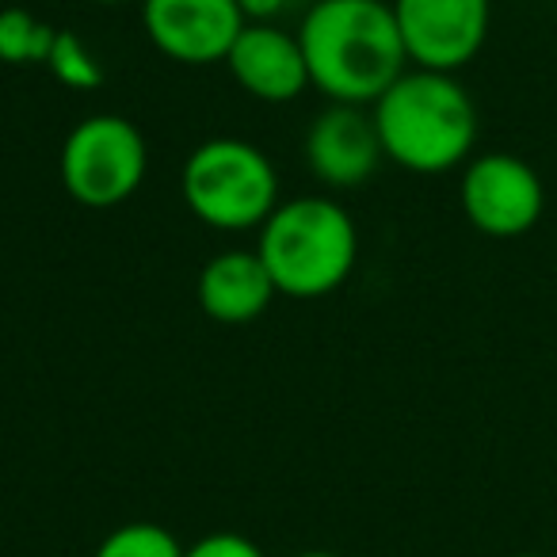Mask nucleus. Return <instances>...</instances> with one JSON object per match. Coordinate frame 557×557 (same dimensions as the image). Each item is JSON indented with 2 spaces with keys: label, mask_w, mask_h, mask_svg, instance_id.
<instances>
[{
  "label": "nucleus",
  "mask_w": 557,
  "mask_h": 557,
  "mask_svg": "<svg viewBox=\"0 0 557 557\" xmlns=\"http://www.w3.org/2000/svg\"><path fill=\"white\" fill-rule=\"evenodd\" d=\"M141 27L169 62L225 65L245 16L237 0H141Z\"/></svg>",
  "instance_id": "nucleus-8"
},
{
  "label": "nucleus",
  "mask_w": 557,
  "mask_h": 557,
  "mask_svg": "<svg viewBox=\"0 0 557 557\" xmlns=\"http://www.w3.org/2000/svg\"><path fill=\"white\" fill-rule=\"evenodd\" d=\"M374 115L351 103H329L306 131V164L325 187H359L382 161Z\"/></svg>",
  "instance_id": "nucleus-9"
},
{
  "label": "nucleus",
  "mask_w": 557,
  "mask_h": 557,
  "mask_svg": "<svg viewBox=\"0 0 557 557\" xmlns=\"http://www.w3.org/2000/svg\"><path fill=\"white\" fill-rule=\"evenodd\" d=\"M275 283H271L263 260L252 252H218L202 263L199 283H195V298H199V310L210 321H222V325H248L256 321L275 298Z\"/></svg>",
  "instance_id": "nucleus-11"
},
{
  "label": "nucleus",
  "mask_w": 557,
  "mask_h": 557,
  "mask_svg": "<svg viewBox=\"0 0 557 557\" xmlns=\"http://www.w3.org/2000/svg\"><path fill=\"white\" fill-rule=\"evenodd\" d=\"M187 546L161 523H123L96 546L92 557H184Z\"/></svg>",
  "instance_id": "nucleus-13"
},
{
  "label": "nucleus",
  "mask_w": 557,
  "mask_h": 557,
  "mask_svg": "<svg viewBox=\"0 0 557 557\" xmlns=\"http://www.w3.org/2000/svg\"><path fill=\"white\" fill-rule=\"evenodd\" d=\"M382 153L420 176L470 161L478 141V108L455 73L405 70L371 108Z\"/></svg>",
  "instance_id": "nucleus-2"
},
{
  "label": "nucleus",
  "mask_w": 557,
  "mask_h": 557,
  "mask_svg": "<svg viewBox=\"0 0 557 557\" xmlns=\"http://www.w3.org/2000/svg\"><path fill=\"white\" fill-rule=\"evenodd\" d=\"M295 557H341V554H329V549H306V554H295Z\"/></svg>",
  "instance_id": "nucleus-17"
},
{
  "label": "nucleus",
  "mask_w": 557,
  "mask_h": 557,
  "mask_svg": "<svg viewBox=\"0 0 557 557\" xmlns=\"http://www.w3.org/2000/svg\"><path fill=\"white\" fill-rule=\"evenodd\" d=\"M180 191L187 210L210 230H260L278 207V172L252 141L210 138L184 161Z\"/></svg>",
  "instance_id": "nucleus-4"
},
{
  "label": "nucleus",
  "mask_w": 557,
  "mask_h": 557,
  "mask_svg": "<svg viewBox=\"0 0 557 557\" xmlns=\"http://www.w3.org/2000/svg\"><path fill=\"white\" fill-rule=\"evenodd\" d=\"M412 70L458 73L481 54L493 0H394L389 4Z\"/></svg>",
  "instance_id": "nucleus-6"
},
{
  "label": "nucleus",
  "mask_w": 557,
  "mask_h": 557,
  "mask_svg": "<svg viewBox=\"0 0 557 557\" xmlns=\"http://www.w3.org/2000/svg\"><path fill=\"white\" fill-rule=\"evenodd\" d=\"M92 4H103V9H115V4H131V0H92Z\"/></svg>",
  "instance_id": "nucleus-18"
},
{
  "label": "nucleus",
  "mask_w": 557,
  "mask_h": 557,
  "mask_svg": "<svg viewBox=\"0 0 557 557\" xmlns=\"http://www.w3.org/2000/svg\"><path fill=\"white\" fill-rule=\"evenodd\" d=\"M245 24H275L290 9V0H237Z\"/></svg>",
  "instance_id": "nucleus-16"
},
{
  "label": "nucleus",
  "mask_w": 557,
  "mask_h": 557,
  "mask_svg": "<svg viewBox=\"0 0 557 557\" xmlns=\"http://www.w3.org/2000/svg\"><path fill=\"white\" fill-rule=\"evenodd\" d=\"M184 557H263V549L237 531H214L202 534L199 542H191Z\"/></svg>",
  "instance_id": "nucleus-15"
},
{
  "label": "nucleus",
  "mask_w": 557,
  "mask_h": 557,
  "mask_svg": "<svg viewBox=\"0 0 557 557\" xmlns=\"http://www.w3.org/2000/svg\"><path fill=\"white\" fill-rule=\"evenodd\" d=\"M58 27L27 9H0V62L4 65H47Z\"/></svg>",
  "instance_id": "nucleus-12"
},
{
  "label": "nucleus",
  "mask_w": 557,
  "mask_h": 557,
  "mask_svg": "<svg viewBox=\"0 0 557 557\" xmlns=\"http://www.w3.org/2000/svg\"><path fill=\"white\" fill-rule=\"evenodd\" d=\"M149 149L141 131L123 115H88L70 131L58 157L62 187L88 210H111L141 187Z\"/></svg>",
  "instance_id": "nucleus-5"
},
{
  "label": "nucleus",
  "mask_w": 557,
  "mask_h": 557,
  "mask_svg": "<svg viewBox=\"0 0 557 557\" xmlns=\"http://www.w3.org/2000/svg\"><path fill=\"white\" fill-rule=\"evenodd\" d=\"M256 256L278 295L325 298L348 283L359 260V233L351 214L325 195H302L271 210L260 225Z\"/></svg>",
  "instance_id": "nucleus-3"
},
{
  "label": "nucleus",
  "mask_w": 557,
  "mask_h": 557,
  "mask_svg": "<svg viewBox=\"0 0 557 557\" xmlns=\"http://www.w3.org/2000/svg\"><path fill=\"white\" fill-rule=\"evenodd\" d=\"M516 557H542V554H516Z\"/></svg>",
  "instance_id": "nucleus-19"
},
{
  "label": "nucleus",
  "mask_w": 557,
  "mask_h": 557,
  "mask_svg": "<svg viewBox=\"0 0 557 557\" xmlns=\"http://www.w3.org/2000/svg\"><path fill=\"white\" fill-rule=\"evenodd\" d=\"M458 199L470 225L485 237L508 240L534 230L546 210V187L539 172L511 153H481L466 164Z\"/></svg>",
  "instance_id": "nucleus-7"
},
{
  "label": "nucleus",
  "mask_w": 557,
  "mask_h": 557,
  "mask_svg": "<svg viewBox=\"0 0 557 557\" xmlns=\"http://www.w3.org/2000/svg\"><path fill=\"white\" fill-rule=\"evenodd\" d=\"M310 88L325 100L374 108L409 70L401 32L386 0H313L298 27Z\"/></svg>",
  "instance_id": "nucleus-1"
},
{
  "label": "nucleus",
  "mask_w": 557,
  "mask_h": 557,
  "mask_svg": "<svg viewBox=\"0 0 557 557\" xmlns=\"http://www.w3.org/2000/svg\"><path fill=\"white\" fill-rule=\"evenodd\" d=\"M225 70L252 100L263 103H290L310 88L302 42L275 24H245L225 54Z\"/></svg>",
  "instance_id": "nucleus-10"
},
{
  "label": "nucleus",
  "mask_w": 557,
  "mask_h": 557,
  "mask_svg": "<svg viewBox=\"0 0 557 557\" xmlns=\"http://www.w3.org/2000/svg\"><path fill=\"white\" fill-rule=\"evenodd\" d=\"M47 70L62 81L73 92H92V88L103 85V65L85 42L77 39V32H58L54 50H50Z\"/></svg>",
  "instance_id": "nucleus-14"
}]
</instances>
